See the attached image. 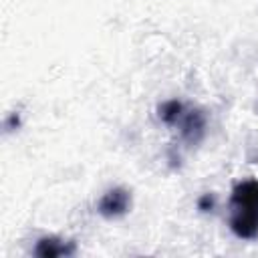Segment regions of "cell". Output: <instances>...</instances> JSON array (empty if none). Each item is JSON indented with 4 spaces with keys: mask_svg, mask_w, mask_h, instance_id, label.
I'll use <instances>...</instances> for the list:
<instances>
[{
    "mask_svg": "<svg viewBox=\"0 0 258 258\" xmlns=\"http://www.w3.org/2000/svg\"><path fill=\"white\" fill-rule=\"evenodd\" d=\"M77 252V244L73 240H62L56 236H42L34 246V256L38 258H56V256H73Z\"/></svg>",
    "mask_w": 258,
    "mask_h": 258,
    "instance_id": "cell-3",
    "label": "cell"
},
{
    "mask_svg": "<svg viewBox=\"0 0 258 258\" xmlns=\"http://www.w3.org/2000/svg\"><path fill=\"white\" fill-rule=\"evenodd\" d=\"M212 204H214V198H212L210 194H206V196H202V198H200V204H198V206H200V210H204V212H206V210H210V208H212Z\"/></svg>",
    "mask_w": 258,
    "mask_h": 258,
    "instance_id": "cell-6",
    "label": "cell"
},
{
    "mask_svg": "<svg viewBox=\"0 0 258 258\" xmlns=\"http://www.w3.org/2000/svg\"><path fill=\"white\" fill-rule=\"evenodd\" d=\"M129 208H131V191L125 187H113V189L105 191L101 196V200L97 202V212L109 220L127 214Z\"/></svg>",
    "mask_w": 258,
    "mask_h": 258,
    "instance_id": "cell-2",
    "label": "cell"
},
{
    "mask_svg": "<svg viewBox=\"0 0 258 258\" xmlns=\"http://www.w3.org/2000/svg\"><path fill=\"white\" fill-rule=\"evenodd\" d=\"M181 115H183V105L179 101H175V99L165 101L163 105H159V117L167 125H175L181 119Z\"/></svg>",
    "mask_w": 258,
    "mask_h": 258,
    "instance_id": "cell-5",
    "label": "cell"
},
{
    "mask_svg": "<svg viewBox=\"0 0 258 258\" xmlns=\"http://www.w3.org/2000/svg\"><path fill=\"white\" fill-rule=\"evenodd\" d=\"M228 224L240 240L258 238V179H244L234 185Z\"/></svg>",
    "mask_w": 258,
    "mask_h": 258,
    "instance_id": "cell-1",
    "label": "cell"
},
{
    "mask_svg": "<svg viewBox=\"0 0 258 258\" xmlns=\"http://www.w3.org/2000/svg\"><path fill=\"white\" fill-rule=\"evenodd\" d=\"M179 127H181V137L183 141H187L189 145H196L206 129V117L202 115V111H187L181 115L179 119Z\"/></svg>",
    "mask_w": 258,
    "mask_h": 258,
    "instance_id": "cell-4",
    "label": "cell"
}]
</instances>
